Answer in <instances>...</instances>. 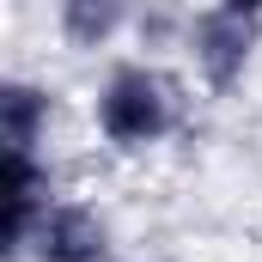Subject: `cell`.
Returning <instances> with one entry per match:
<instances>
[{
	"label": "cell",
	"mask_w": 262,
	"mask_h": 262,
	"mask_svg": "<svg viewBox=\"0 0 262 262\" xmlns=\"http://www.w3.org/2000/svg\"><path fill=\"white\" fill-rule=\"evenodd\" d=\"M189 49H195L201 79H207L213 92H232V85L244 79L250 55H256V12H238V6H207V12L195 18Z\"/></svg>",
	"instance_id": "7a4b0ae2"
},
{
	"label": "cell",
	"mask_w": 262,
	"mask_h": 262,
	"mask_svg": "<svg viewBox=\"0 0 262 262\" xmlns=\"http://www.w3.org/2000/svg\"><path fill=\"white\" fill-rule=\"evenodd\" d=\"M49 207V165L37 152H6V256L31 250V232Z\"/></svg>",
	"instance_id": "277c9868"
},
{
	"label": "cell",
	"mask_w": 262,
	"mask_h": 262,
	"mask_svg": "<svg viewBox=\"0 0 262 262\" xmlns=\"http://www.w3.org/2000/svg\"><path fill=\"white\" fill-rule=\"evenodd\" d=\"M31 250H37V262H104L110 256V232H104V220H98L92 207L55 201V207L37 220Z\"/></svg>",
	"instance_id": "3957f363"
},
{
	"label": "cell",
	"mask_w": 262,
	"mask_h": 262,
	"mask_svg": "<svg viewBox=\"0 0 262 262\" xmlns=\"http://www.w3.org/2000/svg\"><path fill=\"white\" fill-rule=\"evenodd\" d=\"M49 128V92L31 79H6L0 85V140L6 152H37Z\"/></svg>",
	"instance_id": "5b68a950"
},
{
	"label": "cell",
	"mask_w": 262,
	"mask_h": 262,
	"mask_svg": "<svg viewBox=\"0 0 262 262\" xmlns=\"http://www.w3.org/2000/svg\"><path fill=\"white\" fill-rule=\"evenodd\" d=\"M104 262H110V256H104Z\"/></svg>",
	"instance_id": "ba28073f"
},
{
	"label": "cell",
	"mask_w": 262,
	"mask_h": 262,
	"mask_svg": "<svg viewBox=\"0 0 262 262\" xmlns=\"http://www.w3.org/2000/svg\"><path fill=\"white\" fill-rule=\"evenodd\" d=\"M122 25V0H61V37L73 49H104Z\"/></svg>",
	"instance_id": "8992f818"
},
{
	"label": "cell",
	"mask_w": 262,
	"mask_h": 262,
	"mask_svg": "<svg viewBox=\"0 0 262 262\" xmlns=\"http://www.w3.org/2000/svg\"><path fill=\"white\" fill-rule=\"evenodd\" d=\"M171 122H177V92H171V79L159 67L128 61V67H116L104 79V92H98V134L110 146L140 152V146L165 140Z\"/></svg>",
	"instance_id": "6da1fadb"
},
{
	"label": "cell",
	"mask_w": 262,
	"mask_h": 262,
	"mask_svg": "<svg viewBox=\"0 0 262 262\" xmlns=\"http://www.w3.org/2000/svg\"><path fill=\"white\" fill-rule=\"evenodd\" d=\"M220 6H238V12H256L262 18V0H220Z\"/></svg>",
	"instance_id": "52a82bcc"
}]
</instances>
